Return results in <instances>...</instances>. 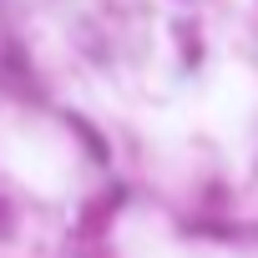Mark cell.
Wrapping results in <instances>:
<instances>
[{
	"instance_id": "cell-1",
	"label": "cell",
	"mask_w": 258,
	"mask_h": 258,
	"mask_svg": "<svg viewBox=\"0 0 258 258\" xmlns=\"http://www.w3.org/2000/svg\"><path fill=\"white\" fill-rule=\"evenodd\" d=\"M0 233H11V213H6V203H0Z\"/></svg>"
}]
</instances>
